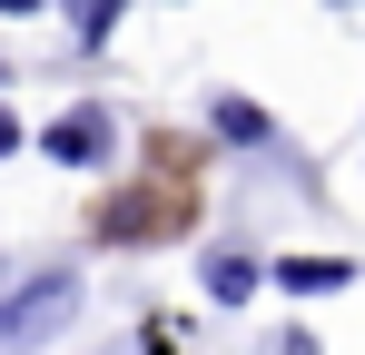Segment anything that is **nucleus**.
I'll return each mask as SVG.
<instances>
[{"mask_svg": "<svg viewBox=\"0 0 365 355\" xmlns=\"http://www.w3.org/2000/svg\"><path fill=\"white\" fill-rule=\"evenodd\" d=\"M50 10L69 20V40H79V50H109V40H119V10H128V0H50Z\"/></svg>", "mask_w": 365, "mask_h": 355, "instance_id": "6", "label": "nucleus"}, {"mask_svg": "<svg viewBox=\"0 0 365 355\" xmlns=\"http://www.w3.org/2000/svg\"><path fill=\"white\" fill-rule=\"evenodd\" d=\"M267 287L277 296H336V287H356V257H277Z\"/></svg>", "mask_w": 365, "mask_h": 355, "instance_id": "5", "label": "nucleus"}, {"mask_svg": "<svg viewBox=\"0 0 365 355\" xmlns=\"http://www.w3.org/2000/svg\"><path fill=\"white\" fill-rule=\"evenodd\" d=\"M207 138H227V148H257V158H277V148H287V128L257 109V99H237V89H207Z\"/></svg>", "mask_w": 365, "mask_h": 355, "instance_id": "3", "label": "nucleus"}, {"mask_svg": "<svg viewBox=\"0 0 365 355\" xmlns=\"http://www.w3.org/2000/svg\"><path fill=\"white\" fill-rule=\"evenodd\" d=\"M69 316H79V267H30L20 287H0V355H30V346H50Z\"/></svg>", "mask_w": 365, "mask_h": 355, "instance_id": "1", "label": "nucleus"}, {"mask_svg": "<svg viewBox=\"0 0 365 355\" xmlns=\"http://www.w3.org/2000/svg\"><path fill=\"white\" fill-rule=\"evenodd\" d=\"M277 355H316V336H306V326H297V336H287V346H277Z\"/></svg>", "mask_w": 365, "mask_h": 355, "instance_id": "9", "label": "nucleus"}, {"mask_svg": "<svg viewBox=\"0 0 365 355\" xmlns=\"http://www.w3.org/2000/svg\"><path fill=\"white\" fill-rule=\"evenodd\" d=\"M20 138H30V128H20V118L0 109V158H20Z\"/></svg>", "mask_w": 365, "mask_h": 355, "instance_id": "7", "label": "nucleus"}, {"mask_svg": "<svg viewBox=\"0 0 365 355\" xmlns=\"http://www.w3.org/2000/svg\"><path fill=\"white\" fill-rule=\"evenodd\" d=\"M0 287H10V257H0Z\"/></svg>", "mask_w": 365, "mask_h": 355, "instance_id": "10", "label": "nucleus"}, {"mask_svg": "<svg viewBox=\"0 0 365 355\" xmlns=\"http://www.w3.org/2000/svg\"><path fill=\"white\" fill-rule=\"evenodd\" d=\"M40 10H50V0H0V20H40Z\"/></svg>", "mask_w": 365, "mask_h": 355, "instance_id": "8", "label": "nucleus"}, {"mask_svg": "<svg viewBox=\"0 0 365 355\" xmlns=\"http://www.w3.org/2000/svg\"><path fill=\"white\" fill-rule=\"evenodd\" d=\"M109 148H119L109 99H79V109H60L50 128H40V158H50V168H109Z\"/></svg>", "mask_w": 365, "mask_h": 355, "instance_id": "2", "label": "nucleus"}, {"mask_svg": "<svg viewBox=\"0 0 365 355\" xmlns=\"http://www.w3.org/2000/svg\"><path fill=\"white\" fill-rule=\"evenodd\" d=\"M336 10H365V0H336Z\"/></svg>", "mask_w": 365, "mask_h": 355, "instance_id": "11", "label": "nucleus"}, {"mask_svg": "<svg viewBox=\"0 0 365 355\" xmlns=\"http://www.w3.org/2000/svg\"><path fill=\"white\" fill-rule=\"evenodd\" d=\"M197 287H207V306H247V296L267 287V267L247 247H197Z\"/></svg>", "mask_w": 365, "mask_h": 355, "instance_id": "4", "label": "nucleus"}]
</instances>
